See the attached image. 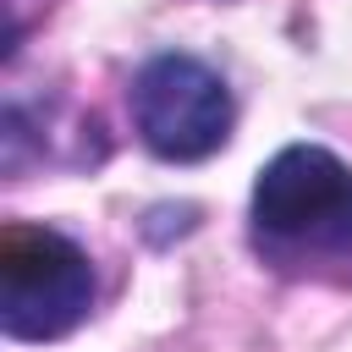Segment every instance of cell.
I'll return each mask as SVG.
<instances>
[{
  "mask_svg": "<svg viewBox=\"0 0 352 352\" xmlns=\"http://www.w3.org/2000/svg\"><path fill=\"white\" fill-rule=\"evenodd\" d=\"M94 308L88 253L50 226L0 231V330L11 341H55Z\"/></svg>",
  "mask_w": 352,
  "mask_h": 352,
  "instance_id": "2",
  "label": "cell"
},
{
  "mask_svg": "<svg viewBox=\"0 0 352 352\" xmlns=\"http://www.w3.org/2000/svg\"><path fill=\"white\" fill-rule=\"evenodd\" d=\"M231 88L198 55H154L132 77V126L148 143V154L170 165L209 160L231 138Z\"/></svg>",
  "mask_w": 352,
  "mask_h": 352,
  "instance_id": "3",
  "label": "cell"
},
{
  "mask_svg": "<svg viewBox=\"0 0 352 352\" xmlns=\"http://www.w3.org/2000/svg\"><path fill=\"white\" fill-rule=\"evenodd\" d=\"M253 231L280 258H297V253L346 258L352 253V170L319 143L280 148L253 182Z\"/></svg>",
  "mask_w": 352,
  "mask_h": 352,
  "instance_id": "1",
  "label": "cell"
}]
</instances>
